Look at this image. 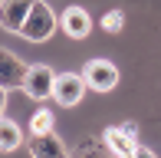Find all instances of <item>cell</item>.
Masks as SVG:
<instances>
[{
    "mask_svg": "<svg viewBox=\"0 0 161 158\" xmlns=\"http://www.w3.org/2000/svg\"><path fill=\"white\" fill-rule=\"evenodd\" d=\"M59 23H63L66 37H72V40H86V37H89V30H92V17L82 10V7H66Z\"/></svg>",
    "mask_w": 161,
    "mask_h": 158,
    "instance_id": "9",
    "label": "cell"
},
{
    "mask_svg": "<svg viewBox=\"0 0 161 158\" xmlns=\"http://www.w3.org/2000/svg\"><path fill=\"white\" fill-rule=\"evenodd\" d=\"M69 158H119V155H115L105 142H82Z\"/></svg>",
    "mask_w": 161,
    "mask_h": 158,
    "instance_id": "11",
    "label": "cell"
},
{
    "mask_svg": "<svg viewBox=\"0 0 161 158\" xmlns=\"http://www.w3.org/2000/svg\"><path fill=\"white\" fill-rule=\"evenodd\" d=\"M53 30H56V13L49 10V3L36 0L30 17H26V23H23V30H20V37L30 40V43H43V40L53 37Z\"/></svg>",
    "mask_w": 161,
    "mask_h": 158,
    "instance_id": "1",
    "label": "cell"
},
{
    "mask_svg": "<svg viewBox=\"0 0 161 158\" xmlns=\"http://www.w3.org/2000/svg\"><path fill=\"white\" fill-rule=\"evenodd\" d=\"M36 0H0V26L10 33H20L26 23V17H30Z\"/></svg>",
    "mask_w": 161,
    "mask_h": 158,
    "instance_id": "6",
    "label": "cell"
},
{
    "mask_svg": "<svg viewBox=\"0 0 161 158\" xmlns=\"http://www.w3.org/2000/svg\"><path fill=\"white\" fill-rule=\"evenodd\" d=\"M131 158H158L155 152H151V148H145V145H138V152L131 155Z\"/></svg>",
    "mask_w": 161,
    "mask_h": 158,
    "instance_id": "14",
    "label": "cell"
},
{
    "mask_svg": "<svg viewBox=\"0 0 161 158\" xmlns=\"http://www.w3.org/2000/svg\"><path fill=\"white\" fill-rule=\"evenodd\" d=\"M30 155L33 158H69V148L59 135L46 132V135H33L30 138Z\"/></svg>",
    "mask_w": 161,
    "mask_h": 158,
    "instance_id": "8",
    "label": "cell"
},
{
    "mask_svg": "<svg viewBox=\"0 0 161 158\" xmlns=\"http://www.w3.org/2000/svg\"><path fill=\"white\" fill-rule=\"evenodd\" d=\"M82 79H86V86L96 89V92H112L115 82H119V66L108 63V59H89L82 66Z\"/></svg>",
    "mask_w": 161,
    "mask_h": 158,
    "instance_id": "3",
    "label": "cell"
},
{
    "mask_svg": "<svg viewBox=\"0 0 161 158\" xmlns=\"http://www.w3.org/2000/svg\"><path fill=\"white\" fill-rule=\"evenodd\" d=\"M122 23H125V13L122 10H108L105 17H102V30H108V33H119Z\"/></svg>",
    "mask_w": 161,
    "mask_h": 158,
    "instance_id": "13",
    "label": "cell"
},
{
    "mask_svg": "<svg viewBox=\"0 0 161 158\" xmlns=\"http://www.w3.org/2000/svg\"><path fill=\"white\" fill-rule=\"evenodd\" d=\"M26 69H30V66H26L20 56H13L10 49L0 46V86H3V89H17V86H23Z\"/></svg>",
    "mask_w": 161,
    "mask_h": 158,
    "instance_id": "7",
    "label": "cell"
},
{
    "mask_svg": "<svg viewBox=\"0 0 161 158\" xmlns=\"http://www.w3.org/2000/svg\"><path fill=\"white\" fill-rule=\"evenodd\" d=\"M3 109H7V89L0 86V119H3Z\"/></svg>",
    "mask_w": 161,
    "mask_h": 158,
    "instance_id": "15",
    "label": "cell"
},
{
    "mask_svg": "<svg viewBox=\"0 0 161 158\" xmlns=\"http://www.w3.org/2000/svg\"><path fill=\"white\" fill-rule=\"evenodd\" d=\"M56 76L53 69L46 66V63H36V66L26 69V79H23V92L30 99H36V102H43V99H49L56 92Z\"/></svg>",
    "mask_w": 161,
    "mask_h": 158,
    "instance_id": "2",
    "label": "cell"
},
{
    "mask_svg": "<svg viewBox=\"0 0 161 158\" xmlns=\"http://www.w3.org/2000/svg\"><path fill=\"white\" fill-rule=\"evenodd\" d=\"M86 79H82V73H59L56 76V92H53V99L59 105H79L82 102V96H86Z\"/></svg>",
    "mask_w": 161,
    "mask_h": 158,
    "instance_id": "5",
    "label": "cell"
},
{
    "mask_svg": "<svg viewBox=\"0 0 161 158\" xmlns=\"http://www.w3.org/2000/svg\"><path fill=\"white\" fill-rule=\"evenodd\" d=\"M105 145L119 158H131L138 152V125L125 122V125H108L105 128Z\"/></svg>",
    "mask_w": 161,
    "mask_h": 158,
    "instance_id": "4",
    "label": "cell"
},
{
    "mask_svg": "<svg viewBox=\"0 0 161 158\" xmlns=\"http://www.w3.org/2000/svg\"><path fill=\"white\" fill-rule=\"evenodd\" d=\"M30 128H33V135H46V132H53V112H49V109H36L33 119H30Z\"/></svg>",
    "mask_w": 161,
    "mask_h": 158,
    "instance_id": "12",
    "label": "cell"
},
{
    "mask_svg": "<svg viewBox=\"0 0 161 158\" xmlns=\"http://www.w3.org/2000/svg\"><path fill=\"white\" fill-rule=\"evenodd\" d=\"M20 142H23V132H20L17 122L0 119V152H17Z\"/></svg>",
    "mask_w": 161,
    "mask_h": 158,
    "instance_id": "10",
    "label": "cell"
}]
</instances>
